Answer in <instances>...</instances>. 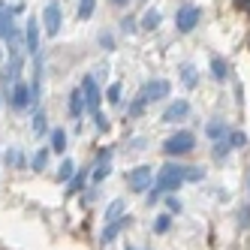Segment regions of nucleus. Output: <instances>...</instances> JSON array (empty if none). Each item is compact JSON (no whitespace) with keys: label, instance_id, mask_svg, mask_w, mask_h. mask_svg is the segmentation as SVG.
Returning <instances> with one entry per match:
<instances>
[{"label":"nucleus","instance_id":"f257e3e1","mask_svg":"<svg viewBox=\"0 0 250 250\" xmlns=\"http://www.w3.org/2000/svg\"><path fill=\"white\" fill-rule=\"evenodd\" d=\"M184 178H187V166H181V163H166L163 169L157 172L154 187H160L163 193H175V190H181Z\"/></svg>","mask_w":250,"mask_h":250},{"label":"nucleus","instance_id":"f03ea898","mask_svg":"<svg viewBox=\"0 0 250 250\" xmlns=\"http://www.w3.org/2000/svg\"><path fill=\"white\" fill-rule=\"evenodd\" d=\"M193 148H196V136H193L190 130H178L175 136H169V139H166V145H163V151H166L169 157L190 154Z\"/></svg>","mask_w":250,"mask_h":250},{"label":"nucleus","instance_id":"7ed1b4c3","mask_svg":"<svg viewBox=\"0 0 250 250\" xmlns=\"http://www.w3.org/2000/svg\"><path fill=\"white\" fill-rule=\"evenodd\" d=\"M127 181H130V187H133L136 193H148V190L154 187V169H151V166H139V169H133V172L127 175Z\"/></svg>","mask_w":250,"mask_h":250},{"label":"nucleus","instance_id":"20e7f679","mask_svg":"<svg viewBox=\"0 0 250 250\" xmlns=\"http://www.w3.org/2000/svg\"><path fill=\"white\" fill-rule=\"evenodd\" d=\"M199 19H202V12L196 9V6H181V9H178V15H175L178 33H190L196 24H199Z\"/></svg>","mask_w":250,"mask_h":250},{"label":"nucleus","instance_id":"39448f33","mask_svg":"<svg viewBox=\"0 0 250 250\" xmlns=\"http://www.w3.org/2000/svg\"><path fill=\"white\" fill-rule=\"evenodd\" d=\"M61 21H63V15H61V3H51L42 9V27L45 33H51V37H58V30H61Z\"/></svg>","mask_w":250,"mask_h":250},{"label":"nucleus","instance_id":"423d86ee","mask_svg":"<svg viewBox=\"0 0 250 250\" xmlns=\"http://www.w3.org/2000/svg\"><path fill=\"white\" fill-rule=\"evenodd\" d=\"M82 91H84V103H87V109H91L94 115H100V100H103V94H100V87H97V82H94L91 76L82 82Z\"/></svg>","mask_w":250,"mask_h":250},{"label":"nucleus","instance_id":"0eeeda50","mask_svg":"<svg viewBox=\"0 0 250 250\" xmlns=\"http://www.w3.org/2000/svg\"><path fill=\"white\" fill-rule=\"evenodd\" d=\"M190 115V103L187 100H175L166 105V112H163V124H178V121H184Z\"/></svg>","mask_w":250,"mask_h":250},{"label":"nucleus","instance_id":"6e6552de","mask_svg":"<svg viewBox=\"0 0 250 250\" xmlns=\"http://www.w3.org/2000/svg\"><path fill=\"white\" fill-rule=\"evenodd\" d=\"M163 97H169V82H163V79L148 82V84H145V91H142V100H145V103L163 100Z\"/></svg>","mask_w":250,"mask_h":250},{"label":"nucleus","instance_id":"1a4fd4ad","mask_svg":"<svg viewBox=\"0 0 250 250\" xmlns=\"http://www.w3.org/2000/svg\"><path fill=\"white\" fill-rule=\"evenodd\" d=\"M24 48L30 51L33 58L40 55V21H37V19L27 21V30H24Z\"/></svg>","mask_w":250,"mask_h":250},{"label":"nucleus","instance_id":"9d476101","mask_svg":"<svg viewBox=\"0 0 250 250\" xmlns=\"http://www.w3.org/2000/svg\"><path fill=\"white\" fill-rule=\"evenodd\" d=\"M9 100H12V105H15V109H24V105L33 100V97H30V84L15 82V84H12V97H9Z\"/></svg>","mask_w":250,"mask_h":250},{"label":"nucleus","instance_id":"9b49d317","mask_svg":"<svg viewBox=\"0 0 250 250\" xmlns=\"http://www.w3.org/2000/svg\"><path fill=\"white\" fill-rule=\"evenodd\" d=\"M127 223H130V217H124V214H121L118 220H112V223H105V229H103V244H109V241H115V238L121 235V232H124V226H127Z\"/></svg>","mask_w":250,"mask_h":250},{"label":"nucleus","instance_id":"f8f14e48","mask_svg":"<svg viewBox=\"0 0 250 250\" xmlns=\"http://www.w3.org/2000/svg\"><path fill=\"white\" fill-rule=\"evenodd\" d=\"M84 109H87V103H84V91H82V87H76V91L69 94V115H73V118H82V115H84Z\"/></svg>","mask_w":250,"mask_h":250},{"label":"nucleus","instance_id":"ddd939ff","mask_svg":"<svg viewBox=\"0 0 250 250\" xmlns=\"http://www.w3.org/2000/svg\"><path fill=\"white\" fill-rule=\"evenodd\" d=\"M9 33H12V9L0 3V40H6Z\"/></svg>","mask_w":250,"mask_h":250},{"label":"nucleus","instance_id":"4468645a","mask_svg":"<svg viewBox=\"0 0 250 250\" xmlns=\"http://www.w3.org/2000/svg\"><path fill=\"white\" fill-rule=\"evenodd\" d=\"M19 73H21V58H19V55H12V61L6 63V73H3V82H6V84H9V82L15 84V82H19Z\"/></svg>","mask_w":250,"mask_h":250},{"label":"nucleus","instance_id":"2eb2a0df","mask_svg":"<svg viewBox=\"0 0 250 250\" xmlns=\"http://www.w3.org/2000/svg\"><path fill=\"white\" fill-rule=\"evenodd\" d=\"M211 76L217 79V82H226L229 66H226V61H223V58H211Z\"/></svg>","mask_w":250,"mask_h":250},{"label":"nucleus","instance_id":"dca6fc26","mask_svg":"<svg viewBox=\"0 0 250 250\" xmlns=\"http://www.w3.org/2000/svg\"><path fill=\"white\" fill-rule=\"evenodd\" d=\"M205 133H208L214 142H217V139H226V136H229V130H226V124H223V121H211L208 127H205Z\"/></svg>","mask_w":250,"mask_h":250},{"label":"nucleus","instance_id":"f3484780","mask_svg":"<svg viewBox=\"0 0 250 250\" xmlns=\"http://www.w3.org/2000/svg\"><path fill=\"white\" fill-rule=\"evenodd\" d=\"M84 181H87V172H76L73 178H69V184H66V193H69V196H76V193L84 187Z\"/></svg>","mask_w":250,"mask_h":250},{"label":"nucleus","instance_id":"a211bd4d","mask_svg":"<svg viewBox=\"0 0 250 250\" xmlns=\"http://www.w3.org/2000/svg\"><path fill=\"white\" fill-rule=\"evenodd\" d=\"M105 175H109V151H105V154H100V160H97V169H94V181H103Z\"/></svg>","mask_w":250,"mask_h":250},{"label":"nucleus","instance_id":"6ab92c4d","mask_svg":"<svg viewBox=\"0 0 250 250\" xmlns=\"http://www.w3.org/2000/svg\"><path fill=\"white\" fill-rule=\"evenodd\" d=\"M51 151H66V133L63 130H51Z\"/></svg>","mask_w":250,"mask_h":250},{"label":"nucleus","instance_id":"aec40b11","mask_svg":"<svg viewBox=\"0 0 250 250\" xmlns=\"http://www.w3.org/2000/svg\"><path fill=\"white\" fill-rule=\"evenodd\" d=\"M121 214H124V202H121V199H115L109 208H105L103 217H105V223H112V220H118V217H121Z\"/></svg>","mask_w":250,"mask_h":250},{"label":"nucleus","instance_id":"412c9836","mask_svg":"<svg viewBox=\"0 0 250 250\" xmlns=\"http://www.w3.org/2000/svg\"><path fill=\"white\" fill-rule=\"evenodd\" d=\"M73 175H76V163H73V160H63L61 169H58V178L69 184V178H73Z\"/></svg>","mask_w":250,"mask_h":250},{"label":"nucleus","instance_id":"4be33fe9","mask_svg":"<svg viewBox=\"0 0 250 250\" xmlns=\"http://www.w3.org/2000/svg\"><path fill=\"white\" fill-rule=\"evenodd\" d=\"M30 130H33V136H42V133H45V115H42V112H33Z\"/></svg>","mask_w":250,"mask_h":250},{"label":"nucleus","instance_id":"5701e85b","mask_svg":"<svg viewBox=\"0 0 250 250\" xmlns=\"http://www.w3.org/2000/svg\"><path fill=\"white\" fill-rule=\"evenodd\" d=\"M45 163H48V151H45V148H40L37 154H33L30 166H33V172H40V169H45Z\"/></svg>","mask_w":250,"mask_h":250},{"label":"nucleus","instance_id":"b1692460","mask_svg":"<svg viewBox=\"0 0 250 250\" xmlns=\"http://www.w3.org/2000/svg\"><path fill=\"white\" fill-rule=\"evenodd\" d=\"M229 151H232L229 139H217V142H214V160H223V157H226Z\"/></svg>","mask_w":250,"mask_h":250},{"label":"nucleus","instance_id":"393cba45","mask_svg":"<svg viewBox=\"0 0 250 250\" xmlns=\"http://www.w3.org/2000/svg\"><path fill=\"white\" fill-rule=\"evenodd\" d=\"M157 24H160V12H157V9H148L145 19H142V27H145V30H154Z\"/></svg>","mask_w":250,"mask_h":250},{"label":"nucleus","instance_id":"a878e982","mask_svg":"<svg viewBox=\"0 0 250 250\" xmlns=\"http://www.w3.org/2000/svg\"><path fill=\"white\" fill-rule=\"evenodd\" d=\"M181 79H184V84H187V87H196V82H199V76H196V66H190V63H187V66L181 69Z\"/></svg>","mask_w":250,"mask_h":250},{"label":"nucleus","instance_id":"bb28decb","mask_svg":"<svg viewBox=\"0 0 250 250\" xmlns=\"http://www.w3.org/2000/svg\"><path fill=\"white\" fill-rule=\"evenodd\" d=\"M97 0H79V19H91Z\"/></svg>","mask_w":250,"mask_h":250},{"label":"nucleus","instance_id":"cd10ccee","mask_svg":"<svg viewBox=\"0 0 250 250\" xmlns=\"http://www.w3.org/2000/svg\"><path fill=\"white\" fill-rule=\"evenodd\" d=\"M202 178H205L202 166H187V178H184V181H202Z\"/></svg>","mask_w":250,"mask_h":250},{"label":"nucleus","instance_id":"c85d7f7f","mask_svg":"<svg viewBox=\"0 0 250 250\" xmlns=\"http://www.w3.org/2000/svg\"><path fill=\"white\" fill-rule=\"evenodd\" d=\"M169 226H172V214H160L157 223H154V232H166Z\"/></svg>","mask_w":250,"mask_h":250},{"label":"nucleus","instance_id":"c756f323","mask_svg":"<svg viewBox=\"0 0 250 250\" xmlns=\"http://www.w3.org/2000/svg\"><path fill=\"white\" fill-rule=\"evenodd\" d=\"M166 208H169V214H181V199L178 196H166Z\"/></svg>","mask_w":250,"mask_h":250},{"label":"nucleus","instance_id":"7c9ffc66","mask_svg":"<svg viewBox=\"0 0 250 250\" xmlns=\"http://www.w3.org/2000/svg\"><path fill=\"white\" fill-rule=\"evenodd\" d=\"M229 145H232V148H244V145H247V136H244V133H232V136H229Z\"/></svg>","mask_w":250,"mask_h":250},{"label":"nucleus","instance_id":"2f4dec72","mask_svg":"<svg viewBox=\"0 0 250 250\" xmlns=\"http://www.w3.org/2000/svg\"><path fill=\"white\" fill-rule=\"evenodd\" d=\"M105 97H109V103H121V84H109Z\"/></svg>","mask_w":250,"mask_h":250},{"label":"nucleus","instance_id":"473e14b6","mask_svg":"<svg viewBox=\"0 0 250 250\" xmlns=\"http://www.w3.org/2000/svg\"><path fill=\"white\" fill-rule=\"evenodd\" d=\"M163 199V190L160 187H151V193H148V205H154V202H160Z\"/></svg>","mask_w":250,"mask_h":250},{"label":"nucleus","instance_id":"72a5a7b5","mask_svg":"<svg viewBox=\"0 0 250 250\" xmlns=\"http://www.w3.org/2000/svg\"><path fill=\"white\" fill-rule=\"evenodd\" d=\"M112 3H118V6H124V3H130V0H112Z\"/></svg>","mask_w":250,"mask_h":250},{"label":"nucleus","instance_id":"f704fd0d","mask_svg":"<svg viewBox=\"0 0 250 250\" xmlns=\"http://www.w3.org/2000/svg\"><path fill=\"white\" fill-rule=\"evenodd\" d=\"M238 3H241V6H247V3H250V0H238Z\"/></svg>","mask_w":250,"mask_h":250},{"label":"nucleus","instance_id":"c9c22d12","mask_svg":"<svg viewBox=\"0 0 250 250\" xmlns=\"http://www.w3.org/2000/svg\"><path fill=\"white\" fill-rule=\"evenodd\" d=\"M247 190H250V178H247Z\"/></svg>","mask_w":250,"mask_h":250}]
</instances>
